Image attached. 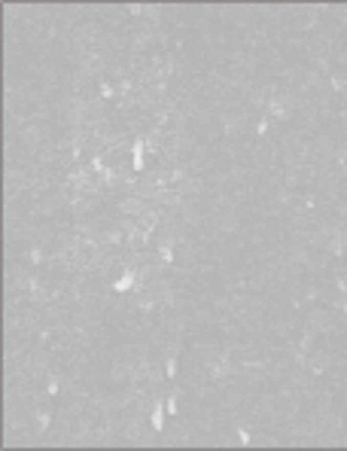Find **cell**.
<instances>
[{"mask_svg":"<svg viewBox=\"0 0 347 451\" xmlns=\"http://www.w3.org/2000/svg\"><path fill=\"white\" fill-rule=\"evenodd\" d=\"M329 89H332L335 95H344V92H347L344 76H341V73H329Z\"/></svg>","mask_w":347,"mask_h":451,"instance_id":"6","label":"cell"},{"mask_svg":"<svg viewBox=\"0 0 347 451\" xmlns=\"http://www.w3.org/2000/svg\"><path fill=\"white\" fill-rule=\"evenodd\" d=\"M98 95L110 101V98H116V89L110 85V82H107V79H101V82H98Z\"/></svg>","mask_w":347,"mask_h":451,"instance_id":"8","label":"cell"},{"mask_svg":"<svg viewBox=\"0 0 347 451\" xmlns=\"http://www.w3.org/2000/svg\"><path fill=\"white\" fill-rule=\"evenodd\" d=\"M250 439H253V436H250L247 430H241V427H237V442H241V445H250Z\"/></svg>","mask_w":347,"mask_h":451,"instance_id":"11","label":"cell"},{"mask_svg":"<svg viewBox=\"0 0 347 451\" xmlns=\"http://www.w3.org/2000/svg\"><path fill=\"white\" fill-rule=\"evenodd\" d=\"M241 125H244L241 116H223V128H226V134H241Z\"/></svg>","mask_w":347,"mask_h":451,"instance_id":"5","label":"cell"},{"mask_svg":"<svg viewBox=\"0 0 347 451\" xmlns=\"http://www.w3.org/2000/svg\"><path fill=\"white\" fill-rule=\"evenodd\" d=\"M58 390H61V381H58V378H49V384H46V393H49V396H58Z\"/></svg>","mask_w":347,"mask_h":451,"instance_id":"10","label":"cell"},{"mask_svg":"<svg viewBox=\"0 0 347 451\" xmlns=\"http://www.w3.org/2000/svg\"><path fill=\"white\" fill-rule=\"evenodd\" d=\"M165 378H168V381H174V378H177V357H174V354H168V363H165Z\"/></svg>","mask_w":347,"mask_h":451,"instance_id":"9","label":"cell"},{"mask_svg":"<svg viewBox=\"0 0 347 451\" xmlns=\"http://www.w3.org/2000/svg\"><path fill=\"white\" fill-rule=\"evenodd\" d=\"M174 247H177V235H168V238L159 244V259H162V265H174V262H177Z\"/></svg>","mask_w":347,"mask_h":451,"instance_id":"3","label":"cell"},{"mask_svg":"<svg viewBox=\"0 0 347 451\" xmlns=\"http://www.w3.org/2000/svg\"><path fill=\"white\" fill-rule=\"evenodd\" d=\"M204 369H207V375H210L213 381H223V378H226V375L231 372V360H229V354L210 357V360L204 363Z\"/></svg>","mask_w":347,"mask_h":451,"instance_id":"1","label":"cell"},{"mask_svg":"<svg viewBox=\"0 0 347 451\" xmlns=\"http://www.w3.org/2000/svg\"><path fill=\"white\" fill-rule=\"evenodd\" d=\"M34 427H37V436H46V430L52 427V409L43 402V405H37V412H34Z\"/></svg>","mask_w":347,"mask_h":451,"instance_id":"2","label":"cell"},{"mask_svg":"<svg viewBox=\"0 0 347 451\" xmlns=\"http://www.w3.org/2000/svg\"><path fill=\"white\" fill-rule=\"evenodd\" d=\"M165 409H168V405H162V396H159V399H156V409H153V418H149V424H153L156 433L165 430Z\"/></svg>","mask_w":347,"mask_h":451,"instance_id":"4","label":"cell"},{"mask_svg":"<svg viewBox=\"0 0 347 451\" xmlns=\"http://www.w3.org/2000/svg\"><path fill=\"white\" fill-rule=\"evenodd\" d=\"M25 256H28V262H31V265H40V262L46 259V253H43V247H28V253H25Z\"/></svg>","mask_w":347,"mask_h":451,"instance_id":"7","label":"cell"}]
</instances>
